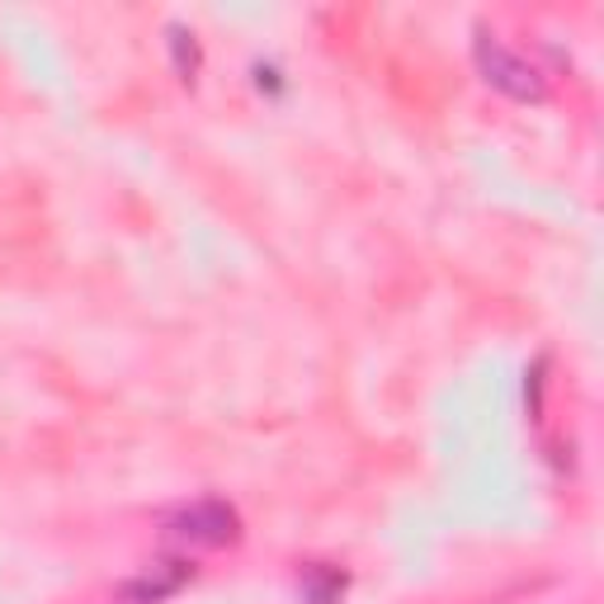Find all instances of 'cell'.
<instances>
[{"mask_svg":"<svg viewBox=\"0 0 604 604\" xmlns=\"http://www.w3.org/2000/svg\"><path fill=\"white\" fill-rule=\"evenodd\" d=\"M472 58H477V71L487 76V85H496L501 95L510 100H543V76H539V66L520 58V52H510L496 33H477V43H472Z\"/></svg>","mask_w":604,"mask_h":604,"instance_id":"obj_1","label":"cell"},{"mask_svg":"<svg viewBox=\"0 0 604 604\" xmlns=\"http://www.w3.org/2000/svg\"><path fill=\"white\" fill-rule=\"evenodd\" d=\"M170 52H175V71L185 81H194V71H199V43H194V33L170 29Z\"/></svg>","mask_w":604,"mask_h":604,"instance_id":"obj_4","label":"cell"},{"mask_svg":"<svg viewBox=\"0 0 604 604\" xmlns=\"http://www.w3.org/2000/svg\"><path fill=\"white\" fill-rule=\"evenodd\" d=\"M237 510L227 506V501H194L185 510H175L170 520H166V534L175 543H189V548H222V543H232L237 539Z\"/></svg>","mask_w":604,"mask_h":604,"instance_id":"obj_2","label":"cell"},{"mask_svg":"<svg viewBox=\"0 0 604 604\" xmlns=\"http://www.w3.org/2000/svg\"><path fill=\"white\" fill-rule=\"evenodd\" d=\"M189 572H194L189 562H162V566H152V572H142L137 581H128L118 595H123V604H156V600L180 591L189 581Z\"/></svg>","mask_w":604,"mask_h":604,"instance_id":"obj_3","label":"cell"}]
</instances>
